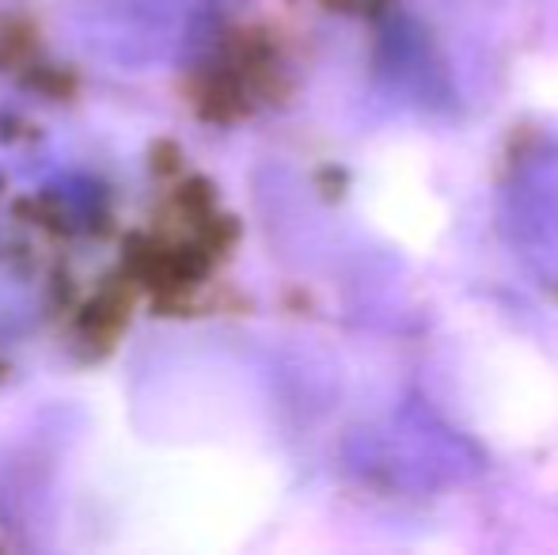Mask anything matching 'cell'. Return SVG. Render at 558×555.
<instances>
[{
    "label": "cell",
    "instance_id": "cell-1",
    "mask_svg": "<svg viewBox=\"0 0 558 555\" xmlns=\"http://www.w3.org/2000/svg\"><path fill=\"white\" fill-rule=\"evenodd\" d=\"M501 229L529 275L558 297V148H532L501 186Z\"/></svg>",
    "mask_w": 558,
    "mask_h": 555
}]
</instances>
